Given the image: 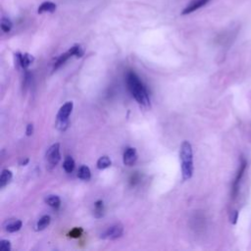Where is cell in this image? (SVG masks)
Listing matches in <instances>:
<instances>
[{
    "instance_id": "obj_19",
    "label": "cell",
    "mask_w": 251,
    "mask_h": 251,
    "mask_svg": "<svg viewBox=\"0 0 251 251\" xmlns=\"http://www.w3.org/2000/svg\"><path fill=\"white\" fill-rule=\"evenodd\" d=\"M63 168L66 171V173H72L74 171V169H75V161H74V159L72 157L68 156L65 159L64 163H63Z\"/></svg>"
},
{
    "instance_id": "obj_4",
    "label": "cell",
    "mask_w": 251,
    "mask_h": 251,
    "mask_svg": "<svg viewBox=\"0 0 251 251\" xmlns=\"http://www.w3.org/2000/svg\"><path fill=\"white\" fill-rule=\"evenodd\" d=\"M84 54V49L83 48L82 45L80 44H75L74 46H72L67 52H65L64 54L60 55L56 61H55V64H54V70L58 69L60 66H62L70 57L72 56H76L78 58H81L83 57Z\"/></svg>"
},
{
    "instance_id": "obj_20",
    "label": "cell",
    "mask_w": 251,
    "mask_h": 251,
    "mask_svg": "<svg viewBox=\"0 0 251 251\" xmlns=\"http://www.w3.org/2000/svg\"><path fill=\"white\" fill-rule=\"evenodd\" d=\"M12 27H13V24H12V22L8 18L3 17L1 19V30L4 33H9L11 31Z\"/></svg>"
},
{
    "instance_id": "obj_22",
    "label": "cell",
    "mask_w": 251,
    "mask_h": 251,
    "mask_svg": "<svg viewBox=\"0 0 251 251\" xmlns=\"http://www.w3.org/2000/svg\"><path fill=\"white\" fill-rule=\"evenodd\" d=\"M82 233H83V230L81 228H76V229H74L73 231L70 232L69 235L71 237H79V236H81Z\"/></svg>"
},
{
    "instance_id": "obj_1",
    "label": "cell",
    "mask_w": 251,
    "mask_h": 251,
    "mask_svg": "<svg viewBox=\"0 0 251 251\" xmlns=\"http://www.w3.org/2000/svg\"><path fill=\"white\" fill-rule=\"evenodd\" d=\"M127 84L132 95L134 97V99L139 104L143 106L149 105L150 100H149L148 91L145 85L143 84V83L140 81V79L137 77V75L134 72L130 71L127 74Z\"/></svg>"
},
{
    "instance_id": "obj_17",
    "label": "cell",
    "mask_w": 251,
    "mask_h": 251,
    "mask_svg": "<svg viewBox=\"0 0 251 251\" xmlns=\"http://www.w3.org/2000/svg\"><path fill=\"white\" fill-rule=\"evenodd\" d=\"M50 221H51V218H50V216H48V215L42 216V217L39 219V221L37 222V224H36V230H37V231H42V230H44L45 228H47V227L49 226Z\"/></svg>"
},
{
    "instance_id": "obj_16",
    "label": "cell",
    "mask_w": 251,
    "mask_h": 251,
    "mask_svg": "<svg viewBox=\"0 0 251 251\" xmlns=\"http://www.w3.org/2000/svg\"><path fill=\"white\" fill-rule=\"evenodd\" d=\"M78 177L83 180V181H88L90 180L91 178V173H90V170L87 166H82L80 169H79V172H78Z\"/></svg>"
},
{
    "instance_id": "obj_7",
    "label": "cell",
    "mask_w": 251,
    "mask_h": 251,
    "mask_svg": "<svg viewBox=\"0 0 251 251\" xmlns=\"http://www.w3.org/2000/svg\"><path fill=\"white\" fill-rule=\"evenodd\" d=\"M124 233V227L121 224H115L111 227H109L102 234H101V238L103 239H117L119 237L122 236Z\"/></svg>"
},
{
    "instance_id": "obj_12",
    "label": "cell",
    "mask_w": 251,
    "mask_h": 251,
    "mask_svg": "<svg viewBox=\"0 0 251 251\" xmlns=\"http://www.w3.org/2000/svg\"><path fill=\"white\" fill-rule=\"evenodd\" d=\"M23 226V223L21 220H9L6 222L5 224V230L8 232V233H16L18 232Z\"/></svg>"
},
{
    "instance_id": "obj_5",
    "label": "cell",
    "mask_w": 251,
    "mask_h": 251,
    "mask_svg": "<svg viewBox=\"0 0 251 251\" xmlns=\"http://www.w3.org/2000/svg\"><path fill=\"white\" fill-rule=\"evenodd\" d=\"M246 168H247V162L244 158H241V162L239 164L238 171L235 175L234 181L233 185H232V196H233V198H235L237 196V193H238V190H239V185H240L241 180L244 176V173L246 171Z\"/></svg>"
},
{
    "instance_id": "obj_6",
    "label": "cell",
    "mask_w": 251,
    "mask_h": 251,
    "mask_svg": "<svg viewBox=\"0 0 251 251\" xmlns=\"http://www.w3.org/2000/svg\"><path fill=\"white\" fill-rule=\"evenodd\" d=\"M61 159L60 155V144L55 143L49 147L46 152V160L50 166H56Z\"/></svg>"
},
{
    "instance_id": "obj_21",
    "label": "cell",
    "mask_w": 251,
    "mask_h": 251,
    "mask_svg": "<svg viewBox=\"0 0 251 251\" xmlns=\"http://www.w3.org/2000/svg\"><path fill=\"white\" fill-rule=\"evenodd\" d=\"M0 250L1 251H10L11 250V243L9 240L2 239L0 241Z\"/></svg>"
},
{
    "instance_id": "obj_15",
    "label": "cell",
    "mask_w": 251,
    "mask_h": 251,
    "mask_svg": "<svg viewBox=\"0 0 251 251\" xmlns=\"http://www.w3.org/2000/svg\"><path fill=\"white\" fill-rule=\"evenodd\" d=\"M12 180V172L10 170H3L0 176V187H4L9 184V182Z\"/></svg>"
},
{
    "instance_id": "obj_8",
    "label": "cell",
    "mask_w": 251,
    "mask_h": 251,
    "mask_svg": "<svg viewBox=\"0 0 251 251\" xmlns=\"http://www.w3.org/2000/svg\"><path fill=\"white\" fill-rule=\"evenodd\" d=\"M211 0H190V2L186 5V7L183 10L182 15H188L191 14L195 11H197L198 9L204 7L205 5H207Z\"/></svg>"
},
{
    "instance_id": "obj_25",
    "label": "cell",
    "mask_w": 251,
    "mask_h": 251,
    "mask_svg": "<svg viewBox=\"0 0 251 251\" xmlns=\"http://www.w3.org/2000/svg\"><path fill=\"white\" fill-rule=\"evenodd\" d=\"M28 162H29V159H28V158H27V159H26V160H25V161H22V162H21V163H20V164H21V165H22V166H24V165H26V164H27V163H28Z\"/></svg>"
},
{
    "instance_id": "obj_18",
    "label": "cell",
    "mask_w": 251,
    "mask_h": 251,
    "mask_svg": "<svg viewBox=\"0 0 251 251\" xmlns=\"http://www.w3.org/2000/svg\"><path fill=\"white\" fill-rule=\"evenodd\" d=\"M111 166V160L108 156H102L100 157L97 161V168L99 170H104Z\"/></svg>"
},
{
    "instance_id": "obj_10",
    "label": "cell",
    "mask_w": 251,
    "mask_h": 251,
    "mask_svg": "<svg viewBox=\"0 0 251 251\" xmlns=\"http://www.w3.org/2000/svg\"><path fill=\"white\" fill-rule=\"evenodd\" d=\"M15 58H16L17 65L22 67L23 69H28L33 64V62L34 60V58L31 54H29V53L22 54L20 52L15 54Z\"/></svg>"
},
{
    "instance_id": "obj_23",
    "label": "cell",
    "mask_w": 251,
    "mask_h": 251,
    "mask_svg": "<svg viewBox=\"0 0 251 251\" xmlns=\"http://www.w3.org/2000/svg\"><path fill=\"white\" fill-rule=\"evenodd\" d=\"M26 134H27L28 136H31V135L33 134V124H29V125L27 126Z\"/></svg>"
},
{
    "instance_id": "obj_2",
    "label": "cell",
    "mask_w": 251,
    "mask_h": 251,
    "mask_svg": "<svg viewBox=\"0 0 251 251\" xmlns=\"http://www.w3.org/2000/svg\"><path fill=\"white\" fill-rule=\"evenodd\" d=\"M180 157L182 161L183 179L184 181H187L193 175V153L191 144L188 141H184L182 143Z\"/></svg>"
},
{
    "instance_id": "obj_9",
    "label": "cell",
    "mask_w": 251,
    "mask_h": 251,
    "mask_svg": "<svg viewBox=\"0 0 251 251\" xmlns=\"http://www.w3.org/2000/svg\"><path fill=\"white\" fill-rule=\"evenodd\" d=\"M137 160V152L135 148L134 147H127L124 155H123V162L126 166H133Z\"/></svg>"
},
{
    "instance_id": "obj_3",
    "label": "cell",
    "mask_w": 251,
    "mask_h": 251,
    "mask_svg": "<svg viewBox=\"0 0 251 251\" xmlns=\"http://www.w3.org/2000/svg\"><path fill=\"white\" fill-rule=\"evenodd\" d=\"M73 107L74 104L73 102L69 101L66 102L60 109L59 112L57 114V119H56V128L61 131L64 132L67 130V128L69 127V117L73 111Z\"/></svg>"
},
{
    "instance_id": "obj_11",
    "label": "cell",
    "mask_w": 251,
    "mask_h": 251,
    "mask_svg": "<svg viewBox=\"0 0 251 251\" xmlns=\"http://www.w3.org/2000/svg\"><path fill=\"white\" fill-rule=\"evenodd\" d=\"M57 6L54 2H51V1H45V2H42L40 4V6L38 7L37 9V13L38 14H43V13H53L55 12Z\"/></svg>"
},
{
    "instance_id": "obj_14",
    "label": "cell",
    "mask_w": 251,
    "mask_h": 251,
    "mask_svg": "<svg viewBox=\"0 0 251 251\" xmlns=\"http://www.w3.org/2000/svg\"><path fill=\"white\" fill-rule=\"evenodd\" d=\"M93 213H94V217L97 218V219L103 217V215H104V203H103L102 200H97V201L94 203Z\"/></svg>"
},
{
    "instance_id": "obj_24",
    "label": "cell",
    "mask_w": 251,
    "mask_h": 251,
    "mask_svg": "<svg viewBox=\"0 0 251 251\" xmlns=\"http://www.w3.org/2000/svg\"><path fill=\"white\" fill-rule=\"evenodd\" d=\"M232 220V223L233 224H235L236 223V220H237V211H234V216L231 218Z\"/></svg>"
},
{
    "instance_id": "obj_13",
    "label": "cell",
    "mask_w": 251,
    "mask_h": 251,
    "mask_svg": "<svg viewBox=\"0 0 251 251\" xmlns=\"http://www.w3.org/2000/svg\"><path fill=\"white\" fill-rule=\"evenodd\" d=\"M45 203L52 208H59L61 205V200L57 195H48L45 197Z\"/></svg>"
}]
</instances>
